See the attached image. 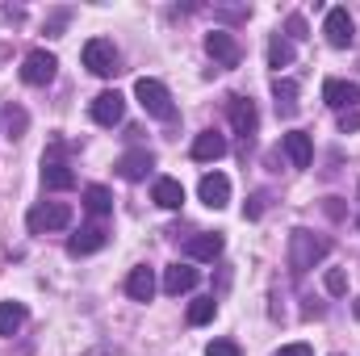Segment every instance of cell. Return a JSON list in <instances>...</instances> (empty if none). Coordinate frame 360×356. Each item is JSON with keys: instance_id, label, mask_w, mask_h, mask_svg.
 Masks as SVG:
<instances>
[{"instance_id": "obj_7", "label": "cell", "mask_w": 360, "mask_h": 356, "mask_svg": "<svg viewBox=\"0 0 360 356\" xmlns=\"http://www.w3.org/2000/svg\"><path fill=\"white\" fill-rule=\"evenodd\" d=\"M323 34H327V42H331L335 51L352 46V38H356V25H352L348 8H331V13H327V21H323Z\"/></svg>"}, {"instance_id": "obj_22", "label": "cell", "mask_w": 360, "mask_h": 356, "mask_svg": "<svg viewBox=\"0 0 360 356\" xmlns=\"http://www.w3.org/2000/svg\"><path fill=\"white\" fill-rule=\"evenodd\" d=\"M42 184H46V189H72V184H76V172H72L68 164H59V160H46V164H42Z\"/></svg>"}, {"instance_id": "obj_18", "label": "cell", "mask_w": 360, "mask_h": 356, "mask_svg": "<svg viewBox=\"0 0 360 356\" xmlns=\"http://www.w3.org/2000/svg\"><path fill=\"white\" fill-rule=\"evenodd\" d=\"M151 201H155L160 210H180V205H184V184L172 180V177H160L155 189H151Z\"/></svg>"}, {"instance_id": "obj_21", "label": "cell", "mask_w": 360, "mask_h": 356, "mask_svg": "<svg viewBox=\"0 0 360 356\" xmlns=\"http://www.w3.org/2000/svg\"><path fill=\"white\" fill-rule=\"evenodd\" d=\"M84 210H89V214H96V218L113 214V193H109L105 184H89V189H84Z\"/></svg>"}, {"instance_id": "obj_33", "label": "cell", "mask_w": 360, "mask_h": 356, "mask_svg": "<svg viewBox=\"0 0 360 356\" xmlns=\"http://www.w3.org/2000/svg\"><path fill=\"white\" fill-rule=\"evenodd\" d=\"M264 214V193H256L252 201H248V218H260Z\"/></svg>"}, {"instance_id": "obj_31", "label": "cell", "mask_w": 360, "mask_h": 356, "mask_svg": "<svg viewBox=\"0 0 360 356\" xmlns=\"http://www.w3.org/2000/svg\"><path fill=\"white\" fill-rule=\"evenodd\" d=\"M272 356H314V352H310V344H285V348H276Z\"/></svg>"}, {"instance_id": "obj_5", "label": "cell", "mask_w": 360, "mask_h": 356, "mask_svg": "<svg viewBox=\"0 0 360 356\" xmlns=\"http://www.w3.org/2000/svg\"><path fill=\"white\" fill-rule=\"evenodd\" d=\"M205 51H210V59H214L218 68H239V59H243L235 34H226V30H210V34H205Z\"/></svg>"}, {"instance_id": "obj_10", "label": "cell", "mask_w": 360, "mask_h": 356, "mask_svg": "<svg viewBox=\"0 0 360 356\" xmlns=\"http://www.w3.org/2000/svg\"><path fill=\"white\" fill-rule=\"evenodd\" d=\"M323 101L331 105V109H356V101H360V84L356 80H327L323 84Z\"/></svg>"}, {"instance_id": "obj_23", "label": "cell", "mask_w": 360, "mask_h": 356, "mask_svg": "<svg viewBox=\"0 0 360 356\" xmlns=\"http://www.w3.org/2000/svg\"><path fill=\"white\" fill-rule=\"evenodd\" d=\"M21 323H25V306L21 302H0V336H17Z\"/></svg>"}, {"instance_id": "obj_20", "label": "cell", "mask_w": 360, "mask_h": 356, "mask_svg": "<svg viewBox=\"0 0 360 356\" xmlns=\"http://www.w3.org/2000/svg\"><path fill=\"white\" fill-rule=\"evenodd\" d=\"M272 96H276V113H285V117H293L297 113V84L293 80H272Z\"/></svg>"}, {"instance_id": "obj_29", "label": "cell", "mask_w": 360, "mask_h": 356, "mask_svg": "<svg viewBox=\"0 0 360 356\" xmlns=\"http://www.w3.org/2000/svg\"><path fill=\"white\" fill-rule=\"evenodd\" d=\"M68 17H72L68 8H63V13H55V17L46 21V34H51V38H59V34H63V25H68Z\"/></svg>"}, {"instance_id": "obj_2", "label": "cell", "mask_w": 360, "mask_h": 356, "mask_svg": "<svg viewBox=\"0 0 360 356\" xmlns=\"http://www.w3.org/2000/svg\"><path fill=\"white\" fill-rule=\"evenodd\" d=\"M134 96H139V105L151 113V117H160V122H172L176 117V105H172V92L164 89L160 80H151V76H143L139 84H134Z\"/></svg>"}, {"instance_id": "obj_17", "label": "cell", "mask_w": 360, "mask_h": 356, "mask_svg": "<svg viewBox=\"0 0 360 356\" xmlns=\"http://www.w3.org/2000/svg\"><path fill=\"white\" fill-rule=\"evenodd\" d=\"M151 168H155V155H151V151H126V155L117 160V177L122 180H143Z\"/></svg>"}, {"instance_id": "obj_15", "label": "cell", "mask_w": 360, "mask_h": 356, "mask_svg": "<svg viewBox=\"0 0 360 356\" xmlns=\"http://www.w3.org/2000/svg\"><path fill=\"white\" fill-rule=\"evenodd\" d=\"M222 248H226V239H222L218 231H205V235H193V239L184 243V252H188L193 260H218V256H222Z\"/></svg>"}, {"instance_id": "obj_26", "label": "cell", "mask_w": 360, "mask_h": 356, "mask_svg": "<svg viewBox=\"0 0 360 356\" xmlns=\"http://www.w3.org/2000/svg\"><path fill=\"white\" fill-rule=\"evenodd\" d=\"M323 285H327V293H331V298H344V293H348V276H344L340 268H331V272L323 276Z\"/></svg>"}, {"instance_id": "obj_4", "label": "cell", "mask_w": 360, "mask_h": 356, "mask_svg": "<svg viewBox=\"0 0 360 356\" xmlns=\"http://www.w3.org/2000/svg\"><path fill=\"white\" fill-rule=\"evenodd\" d=\"M55 72H59V59H55L51 51H30V55H25V63H21V80H25V84H34V89L51 84V80H55Z\"/></svg>"}, {"instance_id": "obj_16", "label": "cell", "mask_w": 360, "mask_h": 356, "mask_svg": "<svg viewBox=\"0 0 360 356\" xmlns=\"http://www.w3.org/2000/svg\"><path fill=\"white\" fill-rule=\"evenodd\" d=\"M109 243V235L101 231V227H84V231H76L72 239H68V256H92V252H101Z\"/></svg>"}, {"instance_id": "obj_9", "label": "cell", "mask_w": 360, "mask_h": 356, "mask_svg": "<svg viewBox=\"0 0 360 356\" xmlns=\"http://www.w3.org/2000/svg\"><path fill=\"white\" fill-rule=\"evenodd\" d=\"M231 126H235V134H243V139L256 134L260 113H256V101H252V96H231Z\"/></svg>"}, {"instance_id": "obj_8", "label": "cell", "mask_w": 360, "mask_h": 356, "mask_svg": "<svg viewBox=\"0 0 360 356\" xmlns=\"http://www.w3.org/2000/svg\"><path fill=\"white\" fill-rule=\"evenodd\" d=\"M122 113H126V96H122V92H101V96H92V122H96V126H117Z\"/></svg>"}, {"instance_id": "obj_27", "label": "cell", "mask_w": 360, "mask_h": 356, "mask_svg": "<svg viewBox=\"0 0 360 356\" xmlns=\"http://www.w3.org/2000/svg\"><path fill=\"white\" fill-rule=\"evenodd\" d=\"M205 356H243V352H239L235 340H214V344L205 348Z\"/></svg>"}, {"instance_id": "obj_1", "label": "cell", "mask_w": 360, "mask_h": 356, "mask_svg": "<svg viewBox=\"0 0 360 356\" xmlns=\"http://www.w3.org/2000/svg\"><path fill=\"white\" fill-rule=\"evenodd\" d=\"M327 252H331V243H327V239H314V235L302 231V227L289 235V265H293V272H310Z\"/></svg>"}, {"instance_id": "obj_13", "label": "cell", "mask_w": 360, "mask_h": 356, "mask_svg": "<svg viewBox=\"0 0 360 356\" xmlns=\"http://www.w3.org/2000/svg\"><path fill=\"white\" fill-rule=\"evenodd\" d=\"M197 281H201V272H197L193 265H168L164 268V293H172V298L197 289Z\"/></svg>"}, {"instance_id": "obj_25", "label": "cell", "mask_w": 360, "mask_h": 356, "mask_svg": "<svg viewBox=\"0 0 360 356\" xmlns=\"http://www.w3.org/2000/svg\"><path fill=\"white\" fill-rule=\"evenodd\" d=\"M214 314H218V302H214V298H197V302L188 306V323H193V327H201V323H210Z\"/></svg>"}, {"instance_id": "obj_14", "label": "cell", "mask_w": 360, "mask_h": 356, "mask_svg": "<svg viewBox=\"0 0 360 356\" xmlns=\"http://www.w3.org/2000/svg\"><path fill=\"white\" fill-rule=\"evenodd\" d=\"M222 155H226V134H218V130H201V134L193 139V160L210 164V160H222Z\"/></svg>"}, {"instance_id": "obj_30", "label": "cell", "mask_w": 360, "mask_h": 356, "mask_svg": "<svg viewBox=\"0 0 360 356\" xmlns=\"http://www.w3.org/2000/svg\"><path fill=\"white\" fill-rule=\"evenodd\" d=\"M285 30H289V38H310V34H306V17H297V13L285 21Z\"/></svg>"}, {"instance_id": "obj_12", "label": "cell", "mask_w": 360, "mask_h": 356, "mask_svg": "<svg viewBox=\"0 0 360 356\" xmlns=\"http://www.w3.org/2000/svg\"><path fill=\"white\" fill-rule=\"evenodd\" d=\"M197 197H201L210 210H222V205L231 201V180L222 177V172H210V177H201V184H197Z\"/></svg>"}, {"instance_id": "obj_28", "label": "cell", "mask_w": 360, "mask_h": 356, "mask_svg": "<svg viewBox=\"0 0 360 356\" xmlns=\"http://www.w3.org/2000/svg\"><path fill=\"white\" fill-rule=\"evenodd\" d=\"M340 130L348 134V130H360V109H344L340 113Z\"/></svg>"}, {"instance_id": "obj_34", "label": "cell", "mask_w": 360, "mask_h": 356, "mask_svg": "<svg viewBox=\"0 0 360 356\" xmlns=\"http://www.w3.org/2000/svg\"><path fill=\"white\" fill-rule=\"evenodd\" d=\"M352 310H356V319H360V298H356V302H352Z\"/></svg>"}, {"instance_id": "obj_3", "label": "cell", "mask_w": 360, "mask_h": 356, "mask_svg": "<svg viewBox=\"0 0 360 356\" xmlns=\"http://www.w3.org/2000/svg\"><path fill=\"white\" fill-rule=\"evenodd\" d=\"M84 68L92 76H113L117 72V46L109 38H89L84 42Z\"/></svg>"}, {"instance_id": "obj_11", "label": "cell", "mask_w": 360, "mask_h": 356, "mask_svg": "<svg viewBox=\"0 0 360 356\" xmlns=\"http://www.w3.org/2000/svg\"><path fill=\"white\" fill-rule=\"evenodd\" d=\"M281 147H285V155H289L293 168H310V160H314V143H310L306 130H289V134L281 139Z\"/></svg>"}, {"instance_id": "obj_24", "label": "cell", "mask_w": 360, "mask_h": 356, "mask_svg": "<svg viewBox=\"0 0 360 356\" xmlns=\"http://www.w3.org/2000/svg\"><path fill=\"white\" fill-rule=\"evenodd\" d=\"M289 63H293V42L276 34L269 42V68H289Z\"/></svg>"}, {"instance_id": "obj_19", "label": "cell", "mask_w": 360, "mask_h": 356, "mask_svg": "<svg viewBox=\"0 0 360 356\" xmlns=\"http://www.w3.org/2000/svg\"><path fill=\"white\" fill-rule=\"evenodd\" d=\"M126 293H130L134 302H151V293H155V272H151V268H134V272L126 276Z\"/></svg>"}, {"instance_id": "obj_6", "label": "cell", "mask_w": 360, "mask_h": 356, "mask_svg": "<svg viewBox=\"0 0 360 356\" xmlns=\"http://www.w3.org/2000/svg\"><path fill=\"white\" fill-rule=\"evenodd\" d=\"M30 231L34 235H42V231H63V227H72V205H63V201H55V205H38V210H30Z\"/></svg>"}, {"instance_id": "obj_32", "label": "cell", "mask_w": 360, "mask_h": 356, "mask_svg": "<svg viewBox=\"0 0 360 356\" xmlns=\"http://www.w3.org/2000/svg\"><path fill=\"white\" fill-rule=\"evenodd\" d=\"M8 130H13V139L25 130V113H21V109H8Z\"/></svg>"}]
</instances>
